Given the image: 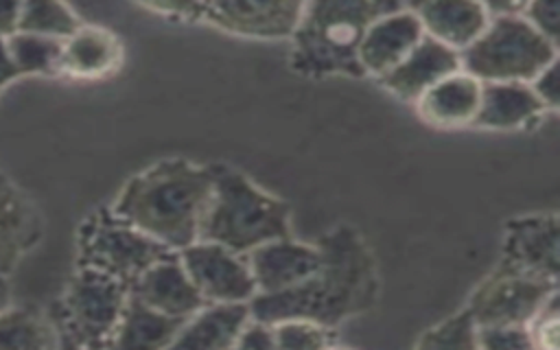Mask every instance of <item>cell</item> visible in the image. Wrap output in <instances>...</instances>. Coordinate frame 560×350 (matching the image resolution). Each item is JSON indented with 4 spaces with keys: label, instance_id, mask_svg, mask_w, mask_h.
Wrapping results in <instances>:
<instances>
[{
    "label": "cell",
    "instance_id": "cell-1",
    "mask_svg": "<svg viewBox=\"0 0 560 350\" xmlns=\"http://www.w3.org/2000/svg\"><path fill=\"white\" fill-rule=\"evenodd\" d=\"M317 249L322 254L319 271L293 289L256 293L249 300L252 319L269 326L306 319L332 328L372 306L376 271L363 241L350 228H339L324 236Z\"/></svg>",
    "mask_w": 560,
    "mask_h": 350
},
{
    "label": "cell",
    "instance_id": "cell-2",
    "mask_svg": "<svg viewBox=\"0 0 560 350\" xmlns=\"http://www.w3.org/2000/svg\"><path fill=\"white\" fill-rule=\"evenodd\" d=\"M212 182V166L184 158L162 160L136 173L109 210L166 249L182 252L199 241Z\"/></svg>",
    "mask_w": 560,
    "mask_h": 350
},
{
    "label": "cell",
    "instance_id": "cell-3",
    "mask_svg": "<svg viewBox=\"0 0 560 350\" xmlns=\"http://www.w3.org/2000/svg\"><path fill=\"white\" fill-rule=\"evenodd\" d=\"M398 4L381 0L304 2L300 24L291 35L293 70L308 77H361L357 52L365 28Z\"/></svg>",
    "mask_w": 560,
    "mask_h": 350
},
{
    "label": "cell",
    "instance_id": "cell-4",
    "mask_svg": "<svg viewBox=\"0 0 560 350\" xmlns=\"http://www.w3.org/2000/svg\"><path fill=\"white\" fill-rule=\"evenodd\" d=\"M212 195L199 241L247 256L265 243L291 236V212L284 201L230 166H212Z\"/></svg>",
    "mask_w": 560,
    "mask_h": 350
},
{
    "label": "cell",
    "instance_id": "cell-5",
    "mask_svg": "<svg viewBox=\"0 0 560 350\" xmlns=\"http://www.w3.org/2000/svg\"><path fill=\"white\" fill-rule=\"evenodd\" d=\"M558 59V46L523 15L490 18L486 31L459 52V66L481 83H532Z\"/></svg>",
    "mask_w": 560,
    "mask_h": 350
},
{
    "label": "cell",
    "instance_id": "cell-6",
    "mask_svg": "<svg viewBox=\"0 0 560 350\" xmlns=\"http://www.w3.org/2000/svg\"><path fill=\"white\" fill-rule=\"evenodd\" d=\"M129 289L98 271L77 267L68 278L52 319L61 332V339L77 350H105L114 337L125 306Z\"/></svg>",
    "mask_w": 560,
    "mask_h": 350
},
{
    "label": "cell",
    "instance_id": "cell-7",
    "mask_svg": "<svg viewBox=\"0 0 560 350\" xmlns=\"http://www.w3.org/2000/svg\"><path fill=\"white\" fill-rule=\"evenodd\" d=\"M171 249L118 219L109 208L90 212L77 230V267L98 271L127 289Z\"/></svg>",
    "mask_w": 560,
    "mask_h": 350
},
{
    "label": "cell",
    "instance_id": "cell-8",
    "mask_svg": "<svg viewBox=\"0 0 560 350\" xmlns=\"http://www.w3.org/2000/svg\"><path fill=\"white\" fill-rule=\"evenodd\" d=\"M556 293V280L501 262L472 293L466 311L475 326H529Z\"/></svg>",
    "mask_w": 560,
    "mask_h": 350
},
{
    "label": "cell",
    "instance_id": "cell-9",
    "mask_svg": "<svg viewBox=\"0 0 560 350\" xmlns=\"http://www.w3.org/2000/svg\"><path fill=\"white\" fill-rule=\"evenodd\" d=\"M177 254L190 282L208 304H249L256 295L245 256L208 241H197Z\"/></svg>",
    "mask_w": 560,
    "mask_h": 350
},
{
    "label": "cell",
    "instance_id": "cell-10",
    "mask_svg": "<svg viewBox=\"0 0 560 350\" xmlns=\"http://www.w3.org/2000/svg\"><path fill=\"white\" fill-rule=\"evenodd\" d=\"M304 2L293 0H221L199 2L197 20L241 37L284 39L300 24Z\"/></svg>",
    "mask_w": 560,
    "mask_h": 350
},
{
    "label": "cell",
    "instance_id": "cell-11",
    "mask_svg": "<svg viewBox=\"0 0 560 350\" xmlns=\"http://www.w3.org/2000/svg\"><path fill=\"white\" fill-rule=\"evenodd\" d=\"M44 236V219L31 195L0 168V273L9 276Z\"/></svg>",
    "mask_w": 560,
    "mask_h": 350
},
{
    "label": "cell",
    "instance_id": "cell-12",
    "mask_svg": "<svg viewBox=\"0 0 560 350\" xmlns=\"http://www.w3.org/2000/svg\"><path fill=\"white\" fill-rule=\"evenodd\" d=\"M424 31L420 20L409 9V4H398L394 11L378 15L363 33L359 44V66L363 74L385 77L394 70L422 39Z\"/></svg>",
    "mask_w": 560,
    "mask_h": 350
},
{
    "label": "cell",
    "instance_id": "cell-13",
    "mask_svg": "<svg viewBox=\"0 0 560 350\" xmlns=\"http://www.w3.org/2000/svg\"><path fill=\"white\" fill-rule=\"evenodd\" d=\"M247 267L256 284V293H280L313 278L322 267L317 245L298 243L291 236L265 243L252 249Z\"/></svg>",
    "mask_w": 560,
    "mask_h": 350
},
{
    "label": "cell",
    "instance_id": "cell-14",
    "mask_svg": "<svg viewBox=\"0 0 560 350\" xmlns=\"http://www.w3.org/2000/svg\"><path fill=\"white\" fill-rule=\"evenodd\" d=\"M129 295L153 313L175 319H188L208 304L190 282L177 252L151 265L131 284Z\"/></svg>",
    "mask_w": 560,
    "mask_h": 350
},
{
    "label": "cell",
    "instance_id": "cell-15",
    "mask_svg": "<svg viewBox=\"0 0 560 350\" xmlns=\"http://www.w3.org/2000/svg\"><path fill=\"white\" fill-rule=\"evenodd\" d=\"M558 214L521 217L505 225L501 262L558 282Z\"/></svg>",
    "mask_w": 560,
    "mask_h": 350
},
{
    "label": "cell",
    "instance_id": "cell-16",
    "mask_svg": "<svg viewBox=\"0 0 560 350\" xmlns=\"http://www.w3.org/2000/svg\"><path fill=\"white\" fill-rule=\"evenodd\" d=\"M122 57V44L114 31L83 22L61 42L57 77L72 81H101L120 68Z\"/></svg>",
    "mask_w": 560,
    "mask_h": 350
},
{
    "label": "cell",
    "instance_id": "cell-17",
    "mask_svg": "<svg viewBox=\"0 0 560 350\" xmlns=\"http://www.w3.org/2000/svg\"><path fill=\"white\" fill-rule=\"evenodd\" d=\"M483 83L466 70H455L416 98L418 116L438 129L472 127L481 105Z\"/></svg>",
    "mask_w": 560,
    "mask_h": 350
},
{
    "label": "cell",
    "instance_id": "cell-18",
    "mask_svg": "<svg viewBox=\"0 0 560 350\" xmlns=\"http://www.w3.org/2000/svg\"><path fill=\"white\" fill-rule=\"evenodd\" d=\"M459 68V52L422 35L416 48L378 81L398 98L416 103L422 92Z\"/></svg>",
    "mask_w": 560,
    "mask_h": 350
},
{
    "label": "cell",
    "instance_id": "cell-19",
    "mask_svg": "<svg viewBox=\"0 0 560 350\" xmlns=\"http://www.w3.org/2000/svg\"><path fill=\"white\" fill-rule=\"evenodd\" d=\"M409 9L420 20L424 35L444 44L446 48L462 52L468 48L488 26L490 15L483 2H462V0H438L409 4Z\"/></svg>",
    "mask_w": 560,
    "mask_h": 350
},
{
    "label": "cell",
    "instance_id": "cell-20",
    "mask_svg": "<svg viewBox=\"0 0 560 350\" xmlns=\"http://www.w3.org/2000/svg\"><path fill=\"white\" fill-rule=\"evenodd\" d=\"M249 319V304H206L182 324L164 350H232Z\"/></svg>",
    "mask_w": 560,
    "mask_h": 350
},
{
    "label": "cell",
    "instance_id": "cell-21",
    "mask_svg": "<svg viewBox=\"0 0 560 350\" xmlns=\"http://www.w3.org/2000/svg\"><path fill=\"white\" fill-rule=\"evenodd\" d=\"M547 107L529 83H483L481 105L472 127L512 131L545 116Z\"/></svg>",
    "mask_w": 560,
    "mask_h": 350
},
{
    "label": "cell",
    "instance_id": "cell-22",
    "mask_svg": "<svg viewBox=\"0 0 560 350\" xmlns=\"http://www.w3.org/2000/svg\"><path fill=\"white\" fill-rule=\"evenodd\" d=\"M184 322L153 313L129 295L122 319L105 350H164Z\"/></svg>",
    "mask_w": 560,
    "mask_h": 350
},
{
    "label": "cell",
    "instance_id": "cell-23",
    "mask_svg": "<svg viewBox=\"0 0 560 350\" xmlns=\"http://www.w3.org/2000/svg\"><path fill=\"white\" fill-rule=\"evenodd\" d=\"M61 332L37 306L11 304L0 311V350H59Z\"/></svg>",
    "mask_w": 560,
    "mask_h": 350
},
{
    "label": "cell",
    "instance_id": "cell-24",
    "mask_svg": "<svg viewBox=\"0 0 560 350\" xmlns=\"http://www.w3.org/2000/svg\"><path fill=\"white\" fill-rule=\"evenodd\" d=\"M81 24H83V20L79 18V13L66 2L28 0V2L20 4L18 33H28V35H39L46 39L63 42Z\"/></svg>",
    "mask_w": 560,
    "mask_h": 350
},
{
    "label": "cell",
    "instance_id": "cell-25",
    "mask_svg": "<svg viewBox=\"0 0 560 350\" xmlns=\"http://www.w3.org/2000/svg\"><path fill=\"white\" fill-rule=\"evenodd\" d=\"M7 48L18 79L57 77L61 42L28 33H13L11 37H7Z\"/></svg>",
    "mask_w": 560,
    "mask_h": 350
},
{
    "label": "cell",
    "instance_id": "cell-26",
    "mask_svg": "<svg viewBox=\"0 0 560 350\" xmlns=\"http://www.w3.org/2000/svg\"><path fill=\"white\" fill-rule=\"evenodd\" d=\"M416 350H477L475 322L466 308L427 330Z\"/></svg>",
    "mask_w": 560,
    "mask_h": 350
},
{
    "label": "cell",
    "instance_id": "cell-27",
    "mask_svg": "<svg viewBox=\"0 0 560 350\" xmlns=\"http://www.w3.org/2000/svg\"><path fill=\"white\" fill-rule=\"evenodd\" d=\"M276 350H328V328L306 319H284L271 324Z\"/></svg>",
    "mask_w": 560,
    "mask_h": 350
},
{
    "label": "cell",
    "instance_id": "cell-28",
    "mask_svg": "<svg viewBox=\"0 0 560 350\" xmlns=\"http://www.w3.org/2000/svg\"><path fill=\"white\" fill-rule=\"evenodd\" d=\"M477 350H538L529 326H475Z\"/></svg>",
    "mask_w": 560,
    "mask_h": 350
},
{
    "label": "cell",
    "instance_id": "cell-29",
    "mask_svg": "<svg viewBox=\"0 0 560 350\" xmlns=\"http://www.w3.org/2000/svg\"><path fill=\"white\" fill-rule=\"evenodd\" d=\"M521 15L536 33H540L547 42L558 46L560 42V2L558 0L525 2V9Z\"/></svg>",
    "mask_w": 560,
    "mask_h": 350
},
{
    "label": "cell",
    "instance_id": "cell-30",
    "mask_svg": "<svg viewBox=\"0 0 560 350\" xmlns=\"http://www.w3.org/2000/svg\"><path fill=\"white\" fill-rule=\"evenodd\" d=\"M232 350H276L271 326L262 324V322H256V319H249L241 328Z\"/></svg>",
    "mask_w": 560,
    "mask_h": 350
},
{
    "label": "cell",
    "instance_id": "cell-31",
    "mask_svg": "<svg viewBox=\"0 0 560 350\" xmlns=\"http://www.w3.org/2000/svg\"><path fill=\"white\" fill-rule=\"evenodd\" d=\"M534 94L540 98V103L547 109H556L560 101V79H558V59L549 63L532 83Z\"/></svg>",
    "mask_w": 560,
    "mask_h": 350
},
{
    "label": "cell",
    "instance_id": "cell-32",
    "mask_svg": "<svg viewBox=\"0 0 560 350\" xmlns=\"http://www.w3.org/2000/svg\"><path fill=\"white\" fill-rule=\"evenodd\" d=\"M20 4L22 2L0 0V37H11L13 33H18Z\"/></svg>",
    "mask_w": 560,
    "mask_h": 350
},
{
    "label": "cell",
    "instance_id": "cell-33",
    "mask_svg": "<svg viewBox=\"0 0 560 350\" xmlns=\"http://www.w3.org/2000/svg\"><path fill=\"white\" fill-rule=\"evenodd\" d=\"M18 81V72L11 63L9 57V48H7V37H0V94L4 88H9V83Z\"/></svg>",
    "mask_w": 560,
    "mask_h": 350
},
{
    "label": "cell",
    "instance_id": "cell-34",
    "mask_svg": "<svg viewBox=\"0 0 560 350\" xmlns=\"http://www.w3.org/2000/svg\"><path fill=\"white\" fill-rule=\"evenodd\" d=\"M11 282H9V276H2L0 273V311L11 306Z\"/></svg>",
    "mask_w": 560,
    "mask_h": 350
},
{
    "label": "cell",
    "instance_id": "cell-35",
    "mask_svg": "<svg viewBox=\"0 0 560 350\" xmlns=\"http://www.w3.org/2000/svg\"><path fill=\"white\" fill-rule=\"evenodd\" d=\"M59 350H77V348H74L72 343H68L66 339H61V348H59Z\"/></svg>",
    "mask_w": 560,
    "mask_h": 350
},
{
    "label": "cell",
    "instance_id": "cell-36",
    "mask_svg": "<svg viewBox=\"0 0 560 350\" xmlns=\"http://www.w3.org/2000/svg\"><path fill=\"white\" fill-rule=\"evenodd\" d=\"M328 350H341V348H328Z\"/></svg>",
    "mask_w": 560,
    "mask_h": 350
}]
</instances>
